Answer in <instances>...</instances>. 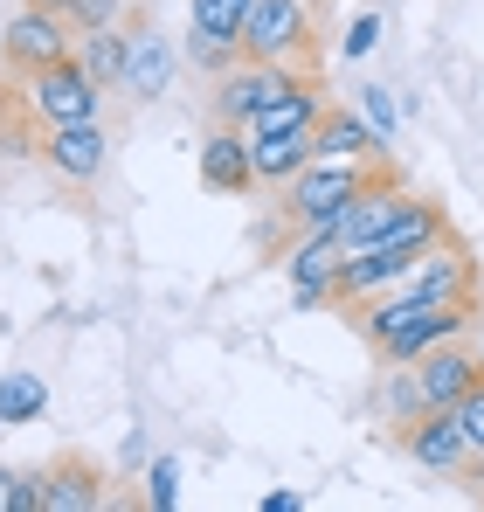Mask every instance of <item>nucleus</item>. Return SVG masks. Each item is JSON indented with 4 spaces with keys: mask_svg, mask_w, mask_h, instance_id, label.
Listing matches in <instances>:
<instances>
[{
    "mask_svg": "<svg viewBox=\"0 0 484 512\" xmlns=\"http://www.w3.org/2000/svg\"><path fill=\"white\" fill-rule=\"evenodd\" d=\"M0 63H7V56H0Z\"/></svg>",
    "mask_w": 484,
    "mask_h": 512,
    "instance_id": "35",
    "label": "nucleus"
},
{
    "mask_svg": "<svg viewBox=\"0 0 484 512\" xmlns=\"http://www.w3.org/2000/svg\"><path fill=\"white\" fill-rule=\"evenodd\" d=\"M353 326L360 340L374 346L381 367H408L422 360L429 346H450V340H471L478 326V298H457V305H436V298H360L353 305Z\"/></svg>",
    "mask_w": 484,
    "mask_h": 512,
    "instance_id": "1",
    "label": "nucleus"
},
{
    "mask_svg": "<svg viewBox=\"0 0 484 512\" xmlns=\"http://www.w3.org/2000/svg\"><path fill=\"white\" fill-rule=\"evenodd\" d=\"M63 21H70L77 35H90V28H118V21H125V0H70Z\"/></svg>",
    "mask_w": 484,
    "mask_h": 512,
    "instance_id": "29",
    "label": "nucleus"
},
{
    "mask_svg": "<svg viewBox=\"0 0 484 512\" xmlns=\"http://www.w3.org/2000/svg\"><path fill=\"white\" fill-rule=\"evenodd\" d=\"M42 160L56 180H70V187H90L104 160H111V139H104V125L97 118H83V125H56V132H42Z\"/></svg>",
    "mask_w": 484,
    "mask_h": 512,
    "instance_id": "12",
    "label": "nucleus"
},
{
    "mask_svg": "<svg viewBox=\"0 0 484 512\" xmlns=\"http://www.w3.org/2000/svg\"><path fill=\"white\" fill-rule=\"evenodd\" d=\"M325 305H339V284H332V277H305V284H291V312H325Z\"/></svg>",
    "mask_w": 484,
    "mask_h": 512,
    "instance_id": "31",
    "label": "nucleus"
},
{
    "mask_svg": "<svg viewBox=\"0 0 484 512\" xmlns=\"http://www.w3.org/2000/svg\"><path fill=\"white\" fill-rule=\"evenodd\" d=\"M374 409H381V416H388L395 429H408L415 416H429V409H422V388H415V367H388V374H381V388H374Z\"/></svg>",
    "mask_w": 484,
    "mask_h": 512,
    "instance_id": "22",
    "label": "nucleus"
},
{
    "mask_svg": "<svg viewBox=\"0 0 484 512\" xmlns=\"http://www.w3.org/2000/svg\"><path fill=\"white\" fill-rule=\"evenodd\" d=\"M35 7H56V14H63V7H70V0H35Z\"/></svg>",
    "mask_w": 484,
    "mask_h": 512,
    "instance_id": "33",
    "label": "nucleus"
},
{
    "mask_svg": "<svg viewBox=\"0 0 484 512\" xmlns=\"http://www.w3.org/2000/svg\"><path fill=\"white\" fill-rule=\"evenodd\" d=\"M319 118H325V90L305 84V90H291V97H277V104H263V111L242 125V139H263V132H312Z\"/></svg>",
    "mask_w": 484,
    "mask_h": 512,
    "instance_id": "17",
    "label": "nucleus"
},
{
    "mask_svg": "<svg viewBox=\"0 0 484 512\" xmlns=\"http://www.w3.org/2000/svg\"><path fill=\"white\" fill-rule=\"evenodd\" d=\"M443 236H450V215H443L436 201H415V194H408V201H402V215H395V222H388V229H381V236H374L367 250L422 256L429 243H443Z\"/></svg>",
    "mask_w": 484,
    "mask_h": 512,
    "instance_id": "16",
    "label": "nucleus"
},
{
    "mask_svg": "<svg viewBox=\"0 0 484 512\" xmlns=\"http://www.w3.org/2000/svg\"><path fill=\"white\" fill-rule=\"evenodd\" d=\"M146 506L153 512L180 506V457H153V464H146Z\"/></svg>",
    "mask_w": 484,
    "mask_h": 512,
    "instance_id": "28",
    "label": "nucleus"
},
{
    "mask_svg": "<svg viewBox=\"0 0 484 512\" xmlns=\"http://www.w3.org/2000/svg\"><path fill=\"white\" fill-rule=\"evenodd\" d=\"M312 0H256L242 14V56L256 63H305L312 49Z\"/></svg>",
    "mask_w": 484,
    "mask_h": 512,
    "instance_id": "7",
    "label": "nucleus"
},
{
    "mask_svg": "<svg viewBox=\"0 0 484 512\" xmlns=\"http://www.w3.org/2000/svg\"><path fill=\"white\" fill-rule=\"evenodd\" d=\"M353 111H360L381 139H395V132H402V97H395L388 84H360V90H353Z\"/></svg>",
    "mask_w": 484,
    "mask_h": 512,
    "instance_id": "25",
    "label": "nucleus"
},
{
    "mask_svg": "<svg viewBox=\"0 0 484 512\" xmlns=\"http://www.w3.org/2000/svg\"><path fill=\"white\" fill-rule=\"evenodd\" d=\"M312 167V132H263V139H249V173H256V187H291L298 173Z\"/></svg>",
    "mask_w": 484,
    "mask_h": 512,
    "instance_id": "15",
    "label": "nucleus"
},
{
    "mask_svg": "<svg viewBox=\"0 0 484 512\" xmlns=\"http://www.w3.org/2000/svg\"><path fill=\"white\" fill-rule=\"evenodd\" d=\"M312 77L298 70V63H256V56H242L236 70H222L215 77V125H249L263 104H277V97H291V90H305Z\"/></svg>",
    "mask_w": 484,
    "mask_h": 512,
    "instance_id": "5",
    "label": "nucleus"
},
{
    "mask_svg": "<svg viewBox=\"0 0 484 512\" xmlns=\"http://www.w3.org/2000/svg\"><path fill=\"white\" fill-rule=\"evenodd\" d=\"M457 423H464V436H471V464L484 471V381L457 402Z\"/></svg>",
    "mask_w": 484,
    "mask_h": 512,
    "instance_id": "30",
    "label": "nucleus"
},
{
    "mask_svg": "<svg viewBox=\"0 0 484 512\" xmlns=\"http://www.w3.org/2000/svg\"><path fill=\"white\" fill-rule=\"evenodd\" d=\"M180 63H187L180 42L166 28H153V21H139V28H125V77H118V90L132 104H160L180 84Z\"/></svg>",
    "mask_w": 484,
    "mask_h": 512,
    "instance_id": "8",
    "label": "nucleus"
},
{
    "mask_svg": "<svg viewBox=\"0 0 484 512\" xmlns=\"http://www.w3.org/2000/svg\"><path fill=\"white\" fill-rule=\"evenodd\" d=\"M201 187H208V194H249V187H256V173H249V139H242L236 125H215V132L201 139Z\"/></svg>",
    "mask_w": 484,
    "mask_h": 512,
    "instance_id": "14",
    "label": "nucleus"
},
{
    "mask_svg": "<svg viewBox=\"0 0 484 512\" xmlns=\"http://www.w3.org/2000/svg\"><path fill=\"white\" fill-rule=\"evenodd\" d=\"M374 49H381V14L367 7V14H353V21L339 28V56H346V63H367Z\"/></svg>",
    "mask_w": 484,
    "mask_h": 512,
    "instance_id": "27",
    "label": "nucleus"
},
{
    "mask_svg": "<svg viewBox=\"0 0 484 512\" xmlns=\"http://www.w3.org/2000/svg\"><path fill=\"white\" fill-rule=\"evenodd\" d=\"M194 70H208V77H222V70H236L242 63V42L236 35H201V28H187V49H180Z\"/></svg>",
    "mask_w": 484,
    "mask_h": 512,
    "instance_id": "23",
    "label": "nucleus"
},
{
    "mask_svg": "<svg viewBox=\"0 0 484 512\" xmlns=\"http://www.w3.org/2000/svg\"><path fill=\"white\" fill-rule=\"evenodd\" d=\"M339 236L332 229H298V243L277 256L284 263V284H305V277H339Z\"/></svg>",
    "mask_w": 484,
    "mask_h": 512,
    "instance_id": "19",
    "label": "nucleus"
},
{
    "mask_svg": "<svg viewBox=\"0 0 484 512\" xmlns=\"http://www.w3.org/2000/svg\"><path fill=\"white\" fill-rule=\"evenodd\" d=\"M312 160H367V167H381L388 160V139L353 104H325V118L312 125Z\"/></svg>",
    "mask_w": 484,
    "mask_h": 512,
    "instance_id": "13",
    "label": "nucleus"
},
{
    "mask_svg": "<svg viewBox=\"0 0 484 512\" xmlns=\"http://www.w3.org/2000/svg\"><path fill=\"white\" fill-rule=\"evenodd\" d=\"M374 173L381 167H367V160H312V167L284 187V222H298V229H332L339 208H346Z\"/></svg>",
    "mask_w": 484,
    "mask_h": 512,
    "instance_id": "3",
    "label": "nucleus"
},
{
    "mask_svg": "<svg viewBox=\"0 0 484 512\" xmlns=\"http://www.w3.org/2000/svg\"><path fill=\"white\" fill-rule=\"evenodd\" d=\"M77 63H83V77H90L97 90H118V77H125V21H118V28L77 35Z\"/></svg>",
    "mask_w": 484,
    "mask_h": 512,
    "instance_id": "20",
    "label": "nucleus"
},
{
    "mask_svg": "<svg viewBox=\"0 0 484 512\" xmlns=\"http://www.w3.org/2000/svg\"><path fill=\"white\" fill-rule=\"evenodd\" d=\"M0 56H7V70H14V77L49 70V63H63V56H77V28H70L56 7L21 0V14H7V21H0Z\"/></svg>",
    "mask_w": 484,
    "mask_h": 512,
    "instance_id": "6",
    "label": "nucleus"
},
{
    "mask_svg": "<svg viewBox=\"0 0 484 512\" xmlns=\"http://www.w3.org/2000/svg\"><path fill=\"white\" fill-rule=\"evenodd\" d=\"M104 492H97V471L90 464H49L42 471V512H97Z\"/></svg>",
    "mask_w": 484,
    "mask_h": 512,
    "instance_id": "18",
    "label": "nucleus"
},
{
    "mask_svg": "<svg viewBox=\"0 0 484 512\" xmlns=\"http://www.w3.org/2000/svg\"><path fill=\"white\" fill-rule=\"evenodd\" d=\"M256 0H187V28H201V35H236L242 42V14H249Z\"/></svg>",
    "mask_w": 484,
    "mask_h": 512,
    "instance_id": "24",
    "label": "nucleus"
},
{
    "mask_svg": "<svg viewBox=\"0 0 484 512\" xmlns=\"http://www.w3.org/2000/svg\"><path fill=\"white\" fill-rule=\"evenodd\" d=\"M415 367V388H422V409H457L471 388L484 381V360L471 353L464 340H450V346H429L422 360H408Z\"/></svg>",
    "mask_w": 484,
    "mask_h": 512,
    "instance_id": "9",
    "label": "nucleus"
},
{
    "mask_svg": "<svg viewBox=\"0 0 484 512\" xmlns=\"http://www.w3.org/2000/svg\"><path fill=\"white\" fill-rule=\"evenodd\" d=\"M97 111H104V90L83 77L77 56H63V63L21 77V118L42 125V132H56V125H83V118H97Z\"/></svg>",
    "mask_w": 484,
    "mask_h": 512,
    "instance_id": "2",
    "label": "nucleus"
},
{
    "mask_svg": "<svg viewBox=\"0 0 484 512\" xmlns=\"http://www.w3.org/2000/svg\"><path fill=\"white\" fill-rule=\"evenodd\" d=\"M388 298H436V305H457V298H478V263L471 250L457 243V236H443V243H429L422 256H408L402 277H388L381 284ZM374 291V298H381Z\"/></svg>",
    "mask_w": 484,
    "mask_h": 512,
    "instance_id": "4",
    "label": "nucleus"
},
{
    "mask_svg": "<svg viewBox=\"0 0 484 512\" xmlns=\"http://www.w3.org/2000/svg\"><path fill=\"white\" fill-rule=\"evenodd\" d=\"M478 360H484V319H478Z\"/></svg>",
    "mask_w": 484,
    "mask_h": 512,
    "instance_id": "34",
    "label": "nucleus"
},
{
    "mask_svg": "<svg viewBox=\"0 0 484 512\" xmlns=\"http://www.w3.org/2000/svg\"><path fill=\"white\" fill-rule=\"evenodd\" d=\"M0 512H42V471L0 464Z\"/></svg>",
    "mask_w": 484,
    "mask_h": 512,
    "instance_id": "26",
    "label": "nucleus"
},
{
    "mask_svg": "<svg viewBox=\"0 0 484 512\" xmlns=\"http://www.w3.org/2000/svg\"><path fill=\"white\" fill-rule=\"evenodd\" d=\"M263 512H305V492H270Z\"/></svg>",
    "mask_w": 484,
    "mask_h": 512,
    "instance_id": "32",
    "label": "nucleus"
},
{
    "mask_svg": "<svg viewBox=\"0 0 484 512\" xmlns=\"http://www.w3.org/2000/svg\"><path fill=\"white\" fill-rule=\"evenodd\" d=\"M408 457L422 464V471H436V478H464L471 471V436L457 423V409H429V416H415L402 429Z\"/></svg>",
    "mask_w": 484,
    "mask_h": 512,
    "instance_id": "10",
    "label": "nucleus"
},
{
    "mask_svg": "<svg viewBox=\"0 0 484 512\" xmlns=\"http://www.w3.org/2000/svg\"><path fill=\"white\" fill-rule=\"evenodd\" d=\"M402 201H408V194L395 187V173L381 167L367 187H360V194H353V201H346V208H339V222H332L339 250H367V243H374V236H381V229L402 215Z\"/></svg>",
    "mask_w": 484,
    "mask_h": 512,
    "instance_id": "11",
    "label": "nucleus"
},
{
    "mask_svg": "<svg viewBox=\"0 0 484 512\" xmlns=\"http://www.w3.org/2000/svg\"><path fill=\"white\" fill-rule=\"evenodd\" d=\"M49 409V381L42 374H0V429H21V423H35Z\"/></svg>",
    "mask_w": 484,
    "mask_h": 512,
    "instance_id": "21",
    "label": "nucleus"
}]
</instances>
